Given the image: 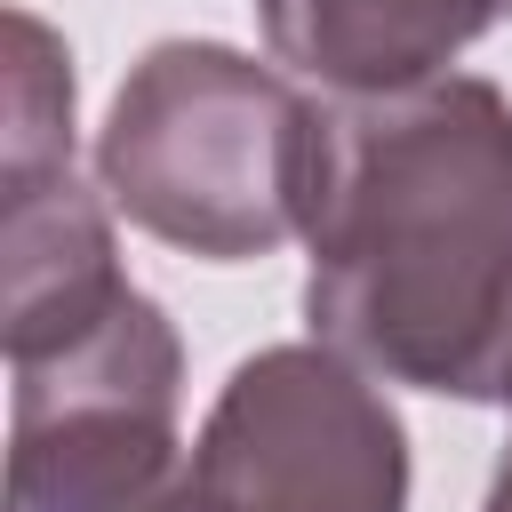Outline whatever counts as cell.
Here are the masks:
<instances>
[{
    "instance_id": "8992f818",
    "label": "cell",
    "mask_w": 512,
    "mask_h": 512,
    "mask_svg": "<svg viewBox=\"0 0 512 512\" xmlns=\"http://www.w3.org/2000/svg\"><path fill=\"white\" fill-rule=\"evenodd\" d=\"M256 16L296 80L368 104L440 80L504 16V0H256Z\"/></svg>"
},
{
    "instance_id": "30bf717a",
    "label": "cell",
    "mask_w": 512,
    "mask_h": 512,
    "mask_svg": "<svg viewBox=\"0 0 512 512\" xmlns=\"http://www.w3.org/2000/svg\"><path fill=\"white\" fill-rule=\"evenodd\" d=\"M504 8H512V0H504Z\"/></svg>"
},
{
    "instance_id": "9c48e42d",
    "label": "cell",
    "mask_w": 512,
    "mask_h": 512,
    "mask_svg": "<svg viewBox=\"0 0 512 512\" xmlns=\"http://www.w3.org/2000/svg\"><path fill=\"white\" fill-rule=\"evenodd\" d=\"M136 512H208V496L192 488V456H184V472H176V480H168L152 504H136Z\"/></svg>"
},
{
    "instance_id": "6da1fadb",
    "label": "cell",
    "mask_w": 512,
    "mask_h": 512,
    "mask_svg": "<svg viewBox=\"0 0 512 512\" xmlns=\"http://www.w3.org/2000/svg\"><path fill=\"white\" fill-rule=\"evenodd\" d=\"M304 320L384 384L496 400L512 360V96L496 80L440 72L320 120Z\"/></svg>"
},
{
    "instance_id": "277c9868",
    "label": "cell",
    "mask_w": 512,
    "mask_h": 512,
    "mask_svg": "<svg viewBox=\"0 0 512 512\" xmlns=\"http://www.w3.org/2000/svg\"><path fill=\"white\" fill-rule=\"evenodd\" d=\"M192 488L208 512H408V424L336 344H264L224 376Z\"/></svg>"
},
{
    "instance_id": "7a4b0ae2",
    "label": "cell",
    "mask_w": 512,
    "mask_h": 512,
    "mask_svg": "<svg viewBox=\"0 0 512 512\" xmlns=\"http://www.w3.org/2000/svg\"><path fill=\"white\" fill-rule=\"evenodd\" d=\"M320 120L296 80L224 40H152L96 128V192L184 256L248 264L304 232Z\"/></svg>"
},
{
    "instance_id": "52a82bcc",
    "label": "cell",
    "mask_w": 512,
    "mask_h": 512,
    "mask_svg": "<svg viewBox=\"0 0 512 512\" xmlns=\"http://www.w3.org/2000/svg\"><path fill=\"white\" fill-rule=\"evenodd\" d=\"M72 168V48L8 8V120H0V192Z\"/></svg>"
},
{
    "instance_id": "3957f363",
    "label": "cell",
    "mask_w": 512,
    "mask_h": 512,
    "mask_svg": "<svg viewBox=\"0 0 512 512\" xmlns=\"http://www.w3.org/2000/svg\"><path fill=\"white\" fill-rule=\"evenodd\" d=\"M8 376V512H136L184 472V344L144 288Z\"/></svg>"
},
{
    "instance_id": "5b68a950",
    "label": "cell",
    "mask_w": 512,
    "mask_h": 512,
    "mask_svg": "<svg viewBox=\"0 0 512 512\" xmlns=\"http://www.w3.org/2000/svg\"><path fill=\"white\" fill-rule=\"evenodd\" d=\"M0 272H8V320H0L8 368L40 360V352H56L72 336H88L136 288L120 272L104 200L72 168L0 192Z\"/></svg>"
},
{
    "instance_id": "ba28073f",
    "label": "cell",
    "mask_w": 512,
    "mask_h": 512,
    "mask_svg": "<svg viewBox=\"0 0 512 512\" xmlns=\"http://www.w3.org/2000/svg\"><path fill=\"white\" fill-rule=\"evenodd\" d=\"M496 400L512 408V360H504V384H496ZM480 512H512V432H504V456H496V472H488V496H480Z\"/></svg>"
}]
</instances>
